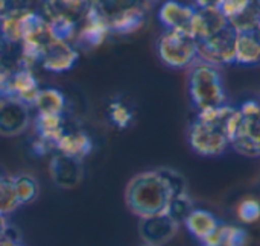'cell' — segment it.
<instances>
[{"instance_id":"d6986e66","label":"cell","mask_w":260,"mask_h":246,"mask_svg":"<svg viewBox=\"0 0 260 246\" xmlns=\"http://www.w3.org/2000/svg\"><path fill=\"white\" fill-rule=\"evenodd\" d=\"M29 12L30 9L14 11L0 18V37L6 44H21Z\"/></svg>"},{"instance_id":"44dd1931","label":"cell","mask_w":260,"mask_h":246,"mask_svg":"<svg viewBox=\"0 0 260 246\" xmlns=\"http://www.w3.org/2000/svg\"><path fill=\"white\" fill-rule=\"evenodd\" d=\"M35 131L37 137L44 140L47 145H50L55 149V145L59 142V138L67 131L64 116H44L37 114L35 119Z\"/></svg>"},{"instance_id":"8992f818","label":"cell","mask_w":260,"mask_h":246,"mask_svg":"<svg viewBox=\"0 0 260 246\" xmlns=\"http://www.w3.org/2000/svg\"><path fill=\"white\" fill-rule=\"evenodd\" d=\"M157 55L166 67L187 68L198 59V43L189 32L166 29L157 40Z\"/></svg>"},{"instance_id":"ffe728a7","label":"cell","mask_w":260,"mask_h":246,"mask_svg":"<svg viewBox=\"0 0 260 246\" xmlns=\"http://www.w3.org/2000/svg\"><path fill=\"white\" fill-rule=\"evenodd\" d=\"M66 107H67V99L64 93L53 87L41 88L34 102V108L37 110V114H44V116H64Z\"/></svg>"},{"instance_id":"7402d4cb","label":"cell","mask_w":260,"mask_h":246,"mask_svg":"<svg viewBox=\"0 0 260 246\" xmlns=\"http://www.w3.org/2000/svg\"><path fill=\"white\" fill-rule=\"evenodd\" d=\"M187 228L200 239L207 240L212 234L218 231L216 219L207 212H192L187 219Z\"/></svg>"},{"instance_id":"603a6c76","label":"cell","mask_w":260,"mask_h":246,"mask_svg":"<svg viewBox=\"0 0 260 246\" xmlns=\"http://www.w3.org/2000/svg\"><path fill=\"white\" fill-rule=\"evenodd\" d=\"M260 21V5L253 0L239 15L232 18L229 23L235 29L236 33H244V32H254L257 30Z\"/></svg>"},{"instance_id":"d4e9b609","label":"cell","mask_w":260,"mask_h":246,"mask_svg":"<svg viewBox=\"0 0 260 246\" xmlns=\"http://www.w3.org/2000/svg\"><path fill=\"white\" fill-rule=\"evenodd\" d=\"M20 207L12 186V177L0 173V215H11Z\"/></svg>"},{"instance_id":"ac0fdd59","label":"cell","mask_w":260,"mask_h":246,"mask_svg":"<svg viewBox=\"0 0 260 246\" xmlns=\"http://www.w3.org/2000/svg\"><path fill=\"white\" fill-rule=\"evenodd\" d=\"M235 64L259 65L260 64V35L257 30L238 33L236 37V56Z\"/></svg>"},{"instance_id":"30bf717a","label":"cell","mask_w":260,"mask_h":246,"mask_svg":"<svg viewBox=\"0 0 260 246\" xmlns=\"http://www.w3.org/2000/svg\"><path fill=\"white\" fill-rule=\"evenodd\" d=\"M49 173L56 187L72 190L81 184L84 177V166L82 161L76 158L53 152L49 161Z\"/></svg>"},{"instance_id":"d6a6232c","label":"cell","mask_w":260,"mask_h":246,"mask_svg":"<svg viewBox=\"0 0 260 246\" xmlns=\"http://www.w3.org/2000/svg\"><path fill=\"white\" fill-rule=\"evenodd\" d=\"M143 246H155V245H148V243H145V245Z\"/></svg>"},{"instance_id":"f546056e","label":"cell","mask_w":260,"mask_h":246,"mask_svg":"<svg viewBox=\"0 0 260 246\" xmlns=\"http://www.w3.org/2000/svg\"><path fill=\"white\" fill-rule=\"evenodd\" d=\"M0 246H24L21 242L18 240H3L0 242Z\"/></svg>"},{"instance_id":"5b68a950","label":"cell","mask_w":260,"mask_h":246,"mask_svg":"<svg viewBox=\"0 0 260 246\" xmlns=\"http://www.w3.org/2000/svg\"><path fill=\"white\" fill-rule=\"evenodd\" d=\"M94 6L105 18L111 33L126 35L145 24L151 0H98Z\"/></svg>"},{"instance_id":"4316f807","label":"cell","mask_w":260,"mask_h":246,"mask_svg":"<svg viewBox=\"0 0 260 246\" xmlns=\"http://www.w3.org/2000/svg\"><path fill=\"white\" fill-rule=\"evenodd\" d=\"M253 0H222L219 11L224 14V17L230 21L236 15H239Z\"/></svg>"},{"instance_id":"7c38bea8","label":"cell","mask_w":260,"mask_h":246,"mask_svg":"<svg viewBox=\"0 0 260 246\" xmlns=\"http://www.w3.org/2000/svg\"><path fill=\"white\" fill-rule=\"evenodd\" d=\"M195 12V5H189L180 0H165L158 8L157 17L160 23L169 30L189 32Z\"/></svg>"},{"instance_id":"9a60e30c","label":"cell","mask_w":260,"mask_h":246,"mask_svg":"<svg viewBox=\"0 0 260 246\" xmlns=\"http://www.w3.org/2000/svg\"><path fill=\"white\" fill-rule=\"evenodd\" d=\"M177 224L168 213H160L142 219L140 236L148 245L160 246L168 242L177 231Z\"/></svg>"},{"instance_id":"f1b7e54d","label":"cell","mask_w":260,"mask_h":246,"mask_svg":"<svg viewBox=\"0 0 260 246\" xmlns=\"http://www.w3.org/2000/svg\"><path fill=\"white\" fill-rule=\"evenodd\" d=\"M222 0H195L197 9H218Z\"/></svg>"},{"instance_id":"9c48e42d","label":"cell","mask_w":260,"mask_h":246,"mask_svg":"<svg viewBox=\"0 0 260 246\" xmlns=\"http://www.w3.org/2000/svg\"><path fill=\"white\" fill-rule=\"evenodd\" d=\"M79 61V50L70 41L52 40L41 56V67L52 73H66Z\"/></svg>"},{"instance_id":"e0dca14e","label":"cell","mask_w":260,"mask_h":246,"mask_svg":"<svg viewBox=\"0 0 260 246\" xmlns=\"http://www.w3.org/2000/svg\"><path fill=\"white\" fill-rule=\"evenodd\" d=\"M98 0H44V17L66 15L78 23L96 5Z\"/></svg>"},{"instance_id":"484cf974","label":"cell","mask_w":260,"mask_h":246,"mask_svg":"<svg viewBox=\"0 0 260 246\" xmlns=\"http://www.w3.org/2000/svg\"><path fill=\"white\" fill-rule=\"evenodd\" d=\"M107 111H108V119H110V122H111L116 128H119V129L128 128V126L133 123V120H134V113H133V110H131L125 102H122V100H113V102H110Z\"/></svg>"},{"instance_id":"3957f363","label":"cell","mask_w":260,"mask_h":246,"mask_svg":"<svg viewBox=\"0 0 260 246\" xmlns=\"http://www.w3.org/2000/svg\"><path fill=\"white\" fill-rule=\"evenodd\" d=\"M230 146L244 157H260V102L245 100L236 108L229 125Z\"/></svg>"},{"instance_id":"52a82bcc","label":"cell","mask_w":260,"mask_h":246,"mask_svg":"<svg viewBox=\"0 0 260 246\" xmlns=\"http://www.w3.org/2000/svg\"><path fill=\"white\" fill-rule=\"evenodd\" d=\"M236 37L238 33L232 26L222 32L198 41V61L219 67L235 64L236 56Z\"/></svg>"},{"instance_id":"ba28073f","label":"cell","mask_w":260,"mask_h":246,"mask_svg":"<svg viewBox=\"0 0 260 246\" xmlns=\"http://www.w3.org/2000/svg\"><path fill=\"white\" fill-rule=\"evenodd\" d=\"M110 27L105 21V18L101 15V12L96 9V6L90 8L88 12L82 17V20L78 23V30L75 35V46L82 49H96L101 44L105 43V40L110 37Z\"/></svg>"},{"instance_id":"7a4b0ae2","label":"cell","mask_w":260,"mask_h":246,"mask_svg":"<svg viewBox=\"0 0 260 246\" xmlns=\"http://www.w3.org/2000/svg\"><path fill=\"white\" fill-rule=\"evenodd\" d=\"M174 196V189L163 169L136 175L125 192L128 208L142 219L166 213Z\"/></svg>"},{"instance_id":"4fadbf2b","label":"cell","mask_w":260,"mask_h":246,"mask_svg":"<svg viewBox=\"0 0 260 246\" xmlns=\"http://www.w3.org/2000/svg\"><path fill=\"white\" fill-rule=\"evenodd\" d=\"M40 90H41L40 84L32 68L20 67L12 72L11 79H9V87H8V97L17 99L27 107H34V102Z\"/></svg>"},{"instance_id":"1f68e13d","label":"cell","mask_w":260,"mask_h":246,"mask_svg":"<svg viewBox=\"0 0 260 246\" xmlns=\"http://www.w3.org/2000/svg\"><path fill=\"white\" fill-rule=\"evenodd\" d=\"M257 33L260 35V21H259V26H257Z\"/></svg>"},{"instance_id":"83f0119b","label":"cell","mask_w":260,"mask_h":246,"mask_svg":"<svg viewBox=\"0 0 260 246\" xmlns=\"http://www.w3.org/2000/svg\"><path fill=\"white\" fill-rule=\"evenodd\" d=\"M3 240H18L20 236L18 231L8 222V218L5 215H0V242Z\"/></svg>"},{"instance_id":"6da1fadb","label":"cell","mask_w":260,"mask_h":246,"mask_svg":"<svg viewBox=\"0 0 260 246\" xmlns=\"http://www.w3.org/2000/svg\"><path fill=\"white\" fill-rule=\"evenodd\" d=\"M236 108L225 103L198 111L189 129L190 148L203 157H218L230 148L229 125Z\"/></svg>"},{"instance_id":"cb8c5ba5","label":"cell","mask_w":260,"mask_h":246,"mask_svg":"<svg viewBox=\"0 0 260 246\" xmlns=\"http://www.w3.org/2000/svg\"><path fill=\"white\" fill-rule=\"evenodd\" d=\"M12 186L20 205L30 204L38 196V183L29 173H20L12 177Z\"/></svg>"},{"instance_id":"4dcf8cb0","label":"cell","mask_w":260,"mask_h":246,"mask_svg":"<svg viewBox=\"0 0 260 246\" xmlns=\"http://www.w3.org/2000/svg\"><path fill=\"white\" fill-rule=\"evenodd\" d=\"M5 41H3V38L0 37V64H2V56H3V49H5Z\"/></svg>"},{"instance_id":"5bb4252c","label":"cell","mask_w":260,"mask_h":246,"mask_svg":"<svg viewBox=\"0 0 260 246\" xmlns=\"http://www.w3.org/2000/svg\"><path fill=\"white\" fill-rule=\"evenodd\" d=\"M230 26L229 20L218 9H197L189 33L198 41H204Z\"/></svg>"},{"instance_id":"8fae6325","label":"cell","mask_w":260,"mask_h":246,"mask_svg":"<svg viewBox=\"0 0 260 246\" xmlns=\"http://www.w3.org/2000/svg\"><path fill=\"white\" fill-rule=\"evenodd\" d=\"M29 108L12 97L0 99V135L17 137L23 134L30 123Z\"/></svg>"},{"instance_id":"277c9868","label":"cell","mask_w":260,"mask_h":246,"mask_svg":"<svg viewBox=\"0 0 260 246\" xmlns=\"http://www.w3.org/2000/svg\"><path fill=\"white\" fill-rule=\"evenodd\" d=\"M189 94L198 111L218 108L227 103V93L218 67L197 62L189 72Z\"/></svg>"},{"instance_id":"836d02e7","label":"cell","mask_w":260,"mask_h":246,"mask_svg":"<svg viewBox=\"0 0 260 246\" xmlns=\"http://www.w3.org/2000/svg\"><path fill=\"white\" fill-rule=\"evenodd\" d=\"M256 2H257V3H259V5H260V0H256Z\"/></svg>"},{"instance_id":"2e32d148","label":"cell","mask_w":260,"mask_h":246,"mask_svg":"<svg viewBox=\"0 0 260 246\" xmlns=\"http://www.w3.org/2000/svg\"><path fill=\"white\" fill-rule=\"evenodd\" d=\"M94 149V143L91 137L81 129H67L59 142L55 145V152L64 154L67 157L76 158L82 161L87 158Z\"/></svg>"}]
</instances>
